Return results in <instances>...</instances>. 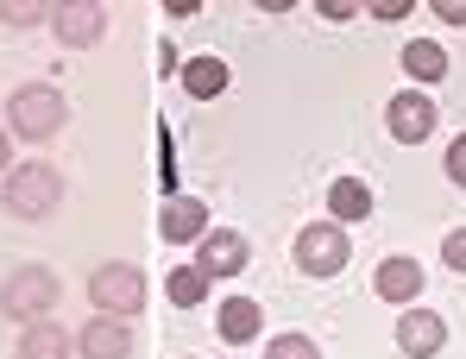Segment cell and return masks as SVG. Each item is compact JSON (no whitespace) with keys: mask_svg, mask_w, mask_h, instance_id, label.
Returning a JSON list of instances; mask_svg holds the SVG:
<instances>
[{"mask_svg":"<svg viewBox=\"0 0 466 359\" xmlns=\"http://www.w3.org/2000/svg\"><path fill=\"white\" fill-rule=\"evenodd\" d=\"M19 359H76V334L57 322H32L19 334Z\"/></svg>","mask_w":466,"mask_h":359,"instance_id":"5bb4252c","label":"cell"},{"mask_svg":"<svg viewBox=\"0 0 466 359\" xmlns=\"http://www.w3.org/2000/svg\"><path fill=\"white\" fill-rule=\"evenodd\" d=\"M435 13H441L448 26H466V0H435Z\"/></svg>","mask_w":466,"mask_h":359,"instance_id":"603a6c76","label":"cell"},{"mask_svg":"<svg viewBox=\"0 0 466 359\" xmlns=\"http://www.w3.org/2000/svg\"><path fill=\"white\" fill-rule=\"evenodd\" d=\"M215 328H221V341H233V347L258 341V334H265V309H258V296H228L221 315H215Z\"/></svg>","mask_w":466,"mask_h":359,"instance_id":"4fadbf2b","label":"cell"},{"mask_svg":"<svg viewBox=\"0 0 466 359\" xmlns=\"http://www.w3.org/2000/svg\"><path fill=\"white\" fill-rule=\"evenodd\" d=\"M164 290H170V303H177V309H196V303L208 296V278H202L196 265H177V272L164 278Z\"/></svg>","mask_w":466,"mask_h":359,"instance_id":"ac0fdd59","label":"cell"},{"mask_svg":"<svg viewBox=\"0 0 466 359\" xmlns=\"http://www.w3.org/2000/svg\"><path fill=\"white\" fill-rule=\"evenodd\" d=\"M38 19H51V6H38V0H0V26L25 32V26H38Z\"/></svg>","mask_w":466,"mask_h":359,"instance_id":"ffe728a7","label":"cell"},{"mask_svg":"<svg viewBox=\"0 0 466 359\" xmlns=\"http://www.w3.org/2000/svg\"><path fill=\"white\" fill-rule=\"evenodd\" d=\"M265 359H321V347H315L309 334L290 328V334H271V341H265Z\"/></svg>","mask_w":466,"mask_h":359,"instance_id":"d6986e66","label":"cell"},{"mask_svg":"<svg viewBox=\"0 0 466 359\" xmlns=\"http://www.w3.org/2000/svg\"><path fill=\"white\" fill-rule=\"evenodd\" d=\"M0 209L13 221H51L64 209V170L45 164V158L13 164V177H6V190H0Z\"/></svg>","mask_w":466,"mask_h":359,"instance_id":"7a4b0ae2","label":"cell"},{"mask_svg":"<svg viewBox=\"0 0 466 359\" xmlns=\"http://www.w3.org/2000/svg\"><path fill=\"white\" fill-rule=\"evenodd\" d=\"M64 120H70V101H64V88H51V82H19L13 95H6V133L13 139H57L64 133Z\"/></svg>","mask_w":466,"mask_h":359,"instance_id":"6da1fadb","label":"cell"},{"mask_svg":"<svg viewBox=\"0 0 466 359\" xmlns=\"http://www.w3.org/2000/svg\"><path fill=\"white\" fill-rule=\"evenodd\" d=\"M441 259H448V272H466V227H454L441 240Z\"/></svg>","mask_w":466,"mask_h":359,"instance_id":"44dd1931","label":"cell"},{"mask_svg":"<svg viewBox=\"0 0 466 359\" xmlns=\"http://www.w3.org/2000/svg\"><path fill=\"white\" fill-rule=\"evenodd\" d=\"M88 303H95V315H139L146 309V272L139 265H95L88 272Z\"/></svg>","mask_w":466,"mask_h":359,"instance_id":"277c9868","label":"cell"},{"mask_svg":"<svg viewBox=\"0 0 466 359\" xmlns=\"http://www.w3.org/2000/svg\"><path fill=\"white\" fill-rule=\"evenodd\" d=\"M246 259H252V246H246V233H233V227H208V233L196 240V272H202L208 284H215V278H239Z\"/></svg>","mask_w":466,"mask_h":359,"instance_id":"52a82bcc","label":"cell"},{"mask_svg":"<svg viewBox=\"0 0 466 359\" xmlns=\"http://www.w3.org/2000/svg\"><path fill=\"white\" fill-rule=\"evenodd\" d=\"M328 215L340 221V227H347V221H366L372 215V190H366L360 177H334V183H328Z\"/></svg>","mask_w":466,"mask_h":359,"instance_id":"9a60e30c","label":"cell"},{"mask_svg":"<svg viewBox=\"0 0 466 359\" xmlns=\"http://www.w3.org/2000/svg\"><path fill=\"white\" fill-rule=\"evenodd\" d=\"M76 354L82 359H133V328L120 315H95L88 328H76Z\"/></svg>","mask_w":466,"mask_h":359,"instance_id":"8fae6325","label":"cell"},{"mask_svg":"<svg viewBox=\"0 0 466 359\" xmlns=\"http://www.w3.org/2000/svg\"><path fill=\"white\" fill-rule=\"evenodd\" d=\"M441 170H448V177H454V183L466 190V133H461L454 145H448V158H441Z\"/></svg>","mask_w":466,"mask_h":359,"instance_id":"7402d4cb","label":"cell"},{"mask_svg":"<svg viewBox=\"0 0 466 359\" xmlns=\"http://www.w3.org/2000/svg\"><path fill=\"white\" fill-rule=\"evenodd\" d=\"M403 70L416 76V82H441V76H448V51H441L435 38H410V45H403Z\"/></svg>","mask_w":466,"mask_h":359,"instance_id":"e0dca14e","label":"cell"},{"mask_svg":"<svg viewBox=\"0 0 466 359\" xmlns=\"http://www.w3.org/2000/svg\"><path fill=\"white\" fill-rule=\"evenodd\" d=\"M372 290H379L385 303H397V309H416V296H422V265L403 259V252H390L385 265L372 272Z\"/></svg>","mask_w":466,"mask_h":359,"instance_id":"7c38bea8","label":"cell"},{"mask_svg":"<svg viewBox=\"0 0 466 359\" xmlns=\"http://www.w3.org/2000/svg\"><path fill=\"white\" fill-rule=\"evenodd\" d=\"M51 32H57V45L88 51L107 38V6L101 0H64V6H51Z\"/></svg>","mask_w":466,"mask_h":359,"instance_id":"8992f818","label":"cell"},{"mask_svg":"<svg viewBox=\"0 0 466 359\" xmlns=\"http://www.w3.org/2000/svg\"><path fill=\"white\" fill-rule=\"evenodd\" d=\"M385 127H390V139H397V145H422L429 133H435V101H429L422 88H403V95H390Z\"/></svg>","mask_w":466,"mask_h":359,"instance_id":"ba28073f","label":"cell"},{"mask_svg":"<svg viewBox=\"0 0 466 359\" xmlns=\"http://www.w3.org/2000/svg\"><path fill=\"white\" fill-rule=\"evenodd\" d=\"M6 164H13V133L0 127V170H6Z\"/></svg>","mask_w":466,"mask_h":359,"instance_id":"cb8c5ba5","label":"cell"},{"mask_svg":"<svg viewBox=\"0 0 466 359\" xmlns=\"http://www.w3.org/2000/svg\"><path fill=\"white\" fill-rule=\"evenodd\" d=\"M183 88H189L196 101L228 95V64H221V57H189V64H183Z\"/></svg>","mask_w":466,"mask_h":359,"instance_id":"2e32d148","label":"cell"},{"mask_svg":"<svg viewBox=\"0 0 466 359\" xmlns=\"http://www.w3.org/2000/svg\"><path fill=\"white\" fill-rule=\"evenodd\" d=\"M347 259H353V240H347L340 221H315V227L297 233V272H309V278H340Z\"/></svg>","mask_w":466,"mask_h":359,"instance_id":"5b68a950","label":"cell"},{"mask_svg":"<svg viewBox=\"0 0 466 359\" xmlns=\"http://www.w3.org/2000/svg\"><path fill=\"white\" fill-rule=\"evenodd\" d=\"M397 347H403L410 359H435L441 347H448V322H441L435 309L416 303V309H403V322H397Z\"/></svg>","mask_w":466,"mask_h":359,"instance_id":"9c48e42d","label":"cell"},{"mask_svg":"<svg viewBox=\"0 0 466 359\" xmlns=\"http://www.w3.org/2000/svg\"><path fill=\"white\" fill-rule=\"evenodd\" d=\"M57 296H64V284H57V272H45V265H13L6 272V284H0V309L13 315V322H51V309H57Z\"/></svg>","mask_w":466,"mask_h":359,"instance_id":"3957f363","label":"cell"},{"mask_svg":"<svg viewBox=\"0 0 466 359\" xmlns=\"http://www.w3.org/2000/svg\"><path fill=\"white\" fill-rule=\"evenodd\" d=\"M157 233H164V246L202 240V233H208V202H202V196H170V202L157 209Z\"/></svg>","mask_w":466,"mask_h":359,"instance_id":"30bf717a","label":"cell"}]
</instances>
